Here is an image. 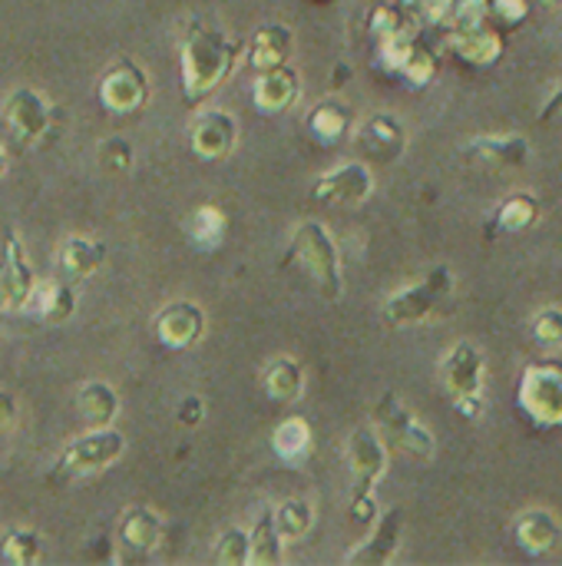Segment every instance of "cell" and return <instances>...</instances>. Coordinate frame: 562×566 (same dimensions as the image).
<instances>
[{"mask_svg": "<svg viewBox=\"0 0 562 566\" xmlns=\"http://www.w3.org/2000/svg\"><path fill=\"white\" fill-rule=\"evenodd\" d=\"M447 50L457 60H464L467 66H494V63L503 60L507 40L487 23H480V27H450Z\"/></svg>", "mask_w": 562, "mask_h": 566, "instance_id": "cell-17", "label": "cell"}, {"mask_svg": "<svg viewBox=\"0 0 562 566\" xmlns=\"http://www.w3.org/2000/svg\"><path fill=\"white\" fill-rule=\"evenodd\" d=\"M344 461L351 474V497H348V517L361 527H371L378 521V501L374 491L388 474V441L374 424L354 428L344 441Z\"/></svg>", "mask_w": 562, "mask_h": 566, "instance_id": "cell-2", "label": "cell"}, {"mask_svg": "<svg viewBox=\"0 0 562 566\" xmlns=\"http://www.w3.org/2000/svg\"><path fill=\"white\" fill-rule=\"evenodd\" d=\"M530 338L540 352H562V305H547L530 322Z\"/></svg>", "mask_w": 562, "mask_h": 566, "instance_id": "cell-36", "label": "cell"}, {"mask_svg": "<svg viewBox=\"0 0 562 566\" xmlns=\"http://www.w3.org/2000/svg\"><path fill=\"white\" fill-rule=\"evenodd\" d=\"M252 551H248V564L252 566H278L285 560V541L275 527V514L262 511L255 527L248 531Z\"/></svg>", "mask_w": 562, "mask_h": 566, "instance_id": "cell-31", "label": "cell"}, {"mask_svg": "<svg viewBox=\"0 0 562 566\" xmlns=\"http://www.w3.org/2000/svg\"><path fill=\"white\" fill-rule=\"evenodd\" d=\"M530 139L523 133H497V136H477L467 143V156L480 159L494 169H523L530 163Z\"/></svg>", "mask_w": 562, "mask_h": 566, "instance_id": "cell-21", "label": "cell"}, {"mask_svg": "<svg viewBox=\"0 0 562 566\" xmlns=\"http://www.w3.org/2000/svg\"><path fill=\"white\" fill-rule=\"evenodd\" d=\"M0 312H10V295H7V285H3V272H0Z\"/></svg>", "mask_w": 562, "mask_h": 566, "instance_id": "cell-44", "label": "cell"}, {"mask_svg": "<svg viewBox=\"0 0 562 566\" xmlns=\"http://www.w3.org/2000/svg\"><path fill=\"white\" fill-rule=\"evenodd\" d=\"M301 96V73L288 63L282 66H268V70H258L255 73V83H252V103L258 113L265 116H278V113H288Z\"/></svg>", "mask_w": 562, "mask_h": 566, "instance_id": "cell-16", "label": "cell"}, {"mask_svg": "<svg viewBox=\"0 0 562 566\" xmlns=\"http://www.w3.org/2000/svg\"><path fill=\"white\" fill-rule=\"evenodd\" d=\"M288 259L308 275V282L318 289L325 302H338L344 295V272H341V252L335 235L315 222L305 219L295 226L291 242H288Z\"/></svg>", "mask_w": 562, "mask_h": 566, "instance_id": "cell-3", "label": "cell"}, {"mask_svg": "<svg viewBox=\"0 0 562 566\" xmlns=\"http://www.w3.org/2000/svg\"><path fill=\"white\" fill-rule=\"evenodd\" d=\"M490 20V0H450L447 27H480Z\"/></svg>", "mask_w": 562, "mask_h": 566, "instance_id": "cell-39", "label": "cell"}, {"mask_svg": "<svg viewBox=\"0 0 562 566\" xmlns=\"http://www.w3.org/2000/svg\"><path fill=\"white\" fill-rule=\"evenodd\" d=\"M0 272H3V285L10 295V312H20L30 305V295L36 289V275L33 265L26 262V252L20 245V235L13 229L3 232L0 239Z\"/></svg>", "mask_w": 562, "mask_h": 566, "instance_id": "cell-19", "label": "cell"}, {"mask_svg": "<svg viewBox=\"0 0 562 566\" xmlns=\"http://www.w3.org/2000/svg\"><path fill=\"white\" fill-rule=\"evenodd\" d=\"M401 3H404L407 10H414V13H417V10H421V3H427V0H401Z\"/></svg>", "mask_w": 562, "mask_h": 566, "instance_id": "cell-46", "label": "cell"}, {"mask_svg": "<svg viewBox=\"0 0 562 566\" xmlns=\"http://www.w3.org/2000/svg\"><path fill=\"white\" fill-rule=\"evenodd\" d=\"M354 143L374 159V163H397L407 149V129L394 113H371L354 126Z\"/></svg>", "mask_w": 562, "mask_h": 566, "instance_id": "cell-15", "label": "cell"}, {"mask_svg": "<svg viewBox=\"0 0 562 566\" xmlns=\"http://www.w3.org/2000/svg\"><path fill=\"white\" fill-rule=\"evenodd\" d=\"M225 229H229V219L215 202H202L185 216V235L199 249H219L225 239Z\"/></svg>", "mask_w": 562, "mask_h": 566, "instance_id": "cell-30", "label": "cell"}, {"mask_svg": "<svg viewBox=\"0 0 562 566\" xmlns=\"http://www.w3.org/2000/svg\"><path fill=\"white\" fill-rule=\"evenodd\" d=\"M106 252H109L106 242H96V239H86V235H70L60 245V272H63V279L79 282V279L96 275L106 265Z\"/></svg>", "mask_w": 562, "mask_h": 566, "instance_id": "cell-25", "label": "cell"}, {"mask_svg": "<svg viewBox=\"0 0 562 566\" xmlns=\"http://www.w3.org/2000/svg\"><path fill=\"white\" fill-rule=\"evenodd\" d=\"M119 541L123 547H129L132 554H152L162 544V517L146 507V504H132L119 514Z\"/></svg>", "mask_w": 562, "mask_h": 566, "instance_id": "cell-23", "label": "cell"}, {"mask_svg": "<svg viewBox=\"0 0 562 566\" xmlns=\"http://www.w3.org/2000/svg\"><path fill=\"white\" fill-rule=\"evenodd\" d=\"M0 554H3L7 564L33 566L40 564V557H43V541H40V534L30 531V527H13V531L3 534Z\"/></svg>", "mask_w": 562, "mask_h": 566, "instance_id": "cell-34", "label": "cell"}, {"mask_svg": "<svg viewBox=\"0 0 562 566\" xmlns=\"http://www.w3.org/2000/svg\"><path fill=\"white\" fill-rule=\"evenodd\" d=\"M262 388L275 405H295L305 395V368L291 355H278L262 371Z\"/></svg>", "mask_w": 562, "mask_h": 566, "instance_id": "cell-26", "label": "cell"}, {"mask_svg": "<svg viewBox=\"0 0 562 566\" xmlns=\"http://www.w3.org/2000/svg\"><path fill=\"white\" fill-rule=\"evenodd\" d=\"M371 192H374V172L368 163H358V159L328 169L311 186V196L328 206H361L371 199Z\"/></svg>", "mask_w": 562, "mask_h": 566, "instance_id": "cell-12", "label": "cell"}, {"mask_svg": "<svg viewBox=\"0 0 562 566\" xmlns=\"http://www.w3.org/2000/svg\"><path fill=\"white\" fill-rule=\"evenodd\" d=\"M99 106L113 116H129L146 106L149 99V73L136 60H116L96 86Z\"/></svg>", "mask_w": 562, "mask_h": 566, "instance_id": "cell-9", "label": "cell"}, {"mask_svg": "<svg viewBox=\"0 0 562 566\" xmlns=\"http://www.w3.org/2000/svg\"><path fill=\"white\" fill-rule=\"evenodd\" d=\"M397 76L407 80L417 90L431 86L434 76H437V53L424 40H414L411 50H407V56H404V63H401V70H397Z\"/></svg>", "mask_w": 562, "mask_h": 566, "instance_id": "cell-35", "label": "cell"}, {"mask_svg": "<svg viewBox=\"0 0 562 566\" xmlns=\"http://www.w3.org/2000/svg\"><path fill=\"white\" fill-rule=\"evenodd\" d=\"M189 146L199 159H225L235 146H238V119L229 109H205L199 113V119L189 129Z\"/></svg>", "mask_w": 562, "mask_h": 566, "instance_id": "cell-14", "label": "cell"}, {"mask_svg": "<svg viewBox=\"0 0 562 566\" xmlns=\"http://www.w3.org/2000/svg\"><path fill=\"white\" fill-rule=\"evenodd\" d=\"M530 13H533V0H490V17L510 30L523 27L530 20Z\"/></svg>", "mask_w": 562, "mask_h": 566, "instance_id": "cell-40", "label": "cell"}, {"mask_svg": "<svg viewBox=\"0 0 562 566\" xmlns=\"http://www.w3.org/2000/svg\"><path fill=\"white\" fill-rule=\"evenodd\" d=\"M454 295V269L450 265H434L427 269L417 282L397 289L394 295H388L384 302V322L391 328H411V325H424L427 318H434Z\"/></svg>", "mask_w": 562, "mask_h": 566, "instance_id": "cell-4", "label": "cell"}, {"mask_svg": "<svg viewBox=\"0 0 562 566\" xmlns=\"http://www.w3.org/2000/svg\"><path fill=\"white\" fill-rule=\"evenodd\" d=\"M517 408L540 431L562 428V358H537L523 368Z\"/></svg>", "mask_w": 562, "mask_h": 566, "instance_id": "cell-6", "label": "cell"}, {"mask_svg": "<svg viewBox=\"0 0 562 566\" xmlns=\"http://www.w3.org/2000/svg\"><path fill=\"white\" fill-rule=\"evenodd\" d=\"M126 451V438L109 424V428H86L83 438H76L73 444L63 448L60 461L50 471L53 484H66L73 478H86L96 474L109 464H116Z\"/></svg>", "mask_w": 562, "mask_h": 566, "instance_id": "cell-8", "label": "cell"}, {"mask_svg": "<svg viewBox=\"0 0 562 566\" xmlns=\"http://www.w3.org/2000/svg\"><path fill=\"white\" fill-rule=\"evenodd\" d=\"M245 56V43L229 36L225 30L205 23V20H189L179 46V66H182V103L189 109L202 106L215 90L229 83L235 73L238 60Z\"/></svg>", "mask_w": 562, "mask_h": 566, "instance_id": "cell-1", "label": "cell"}, {"mask_svg": "<svg viewBox=\"0 0 562 566\" xmlns=\"http://www.w3.org/2000/svg\"><path fill=\"white\" fill-rule=\"evenodd\" d=\"M7 172V153H3V146H0V176Z\"/></svg>", "mask_w": 562, "mask_h": 566, "instance_id": "cell-47", "label": "cell"}, {"mask_svg": "<svg viewBox=\"0 0 562 566\" xmlns=\"http://www.w3.org/2000/svg\"><path fill=\"white\" fill-rule=\"evenodd\" d=\"M152 332L169 352H185L205 335V312L189 298L169 302L152 318Z\"/></svg>", "mask_w": 562, "mask_h": 566, "instance_id": "cell-13", "label": "cell"}, {"mask_svg": "<svg viewBox=\"0 0 562 566\" xmlns=\"http://www.w3.org/2000/svg\"><path fill=\"white\" fill-rule=\"evenodd\" d=\"M272 514H275V527H278L285 544H295V541L308 537L311 527H315V507L308 501H301V497L282 501L278 507H272Z\"/></svg>", "mask_w": 562, "mask_h": 566, "instance_id": "cell-32", "label": "cell"}, {"mask_svg": "<svg viewBox=\"0 0 562 566\" xmlns=\"http://www.w3.org/2000/svg\"><path fill=\"white\" fill-rule=\"evenodd\" d=\"M540 212H543V206H540L537 192L517 189V192L503 196V202L494 209V229L500 235H523L540 222Z\"/></svg>", "mask_w": 562, "mask_h": 566, "instance_id": "cell-24", "label": "cell"}, {"mask_svg": "<svg viewBox=\"0 0 562 566\" xmlns=\"http://www.w3.org/2000/svg\"><path fill=\"white\" fill-rule=\"evenodd\" d=\"M437 375H441V385L450 395L457 415L467 421H480V415H484V378H487L484 352L474 342H454L444 352V358L437 361Z\"/></svg>", "mask_w": 562, "mask_h": 566, "instance_id": "cell-5", "label": "cell"}, {"mask_svg": "<svg viewBox=\"0 0 562 566\" xmlns=\"http://www.w3.org/2000/svg\"><path fill=\"white\" fill-rule=\"evenodd\" d=\"M374 428L401 454H407V458H414L421 464H431L437 458V438L431 434V428L421 418H414V411L394 391L378 398V405H374Z\"/></svg>", "mask_w": 562, "mask_h": 566, "instance_id": "cell-7", "label": "cell"}, {"mask_svg": "<svg viewBox=\"0 0 562 566\" xmlns=\"http://www.w3.org/2000/svg\"><path fill=\"white\" fill-rule=\"evenodd\" d=\"M76 415L86 428H109L119 415V395L106 381H86L76 391Z\"/></svg>", "mask_w": 562, "mask_h": 566, "instance_id": "cell-28", "label": "cell"}, {"mask_svg": "<svg viewBox=\"0 0 562 566\" xmlns=\"http://www.w3.org/2000/svg\"><path fill=\"white\" fill-rule=\"evenodd\" d=\"M305 129L315 143L321 146H338L341 139H348L354 133V109L341 99V96H325L318 99L308 116H305Z\"/></svg>", "mask_w": 562, "mask_h": 566, "instance_id": "cell-20", "label": "cell"}, {"mask_svg": "<svg viewBox=\"0 0 562 566\" xmlns=\"http://www.w3.org/2000/svg\"><path fill=\"white\" fill-rule=\"evenodd\" d=\"M513 537L527 557H550L562 544V521L550 507H530L517 514Z\"/></svg>", "mask_w": 562, "mask_h": 566, "instance_id": "cell-18", "label": "cell"}, {"mask_svg": "<svg viewBox=\"0 0 562 566\" xmlns=\"http://www.w3.org/2000/svg\"><path fill=\"white\" fill-rule=\"evenodd\" d=\"M248 551H252V541H248V531L242 527H229L219 534L215 541V564L222 566H245L248 564Z\"/></svg>", "mask_w": 562, "mask_h": 566, "instance_id": "cell-38", "label": "cell"}, {"mask_svg": "<svg viewBox=\"0 0 562 566\" xmlns=\"http://www.w3.org/2000/svg\"><path fill=\"white\" fill-rule=\"evenodd\" d=\"M368 33H371L374 43L401 36V33H417L414 30V10H407L404 3H381V7H374L371 20H368Z\"/></svg>", "mask_w": 562, "mask_h": 566, "instance_id": "cell-33", "label": "cell"}, {"mask_svg": "<svg viewBox=\"0 0 562 566\" xmlns=\"http://www.w3.org/2000/svg\"><path fill=\"white\" fill-rule=\"evenodd\" d=\"M26 308H33L46 325H63V322H70L73 312H76V289H73L70 279L43 282V285L36 282V289H33Z\"/></svg>", "mask_w": 562, "mask_h": 566, "instance_id": "cell-27", "label": "cell"}, {"mask_svg": "<svg viewBox=\"0 0 562 566\" xmlns=\"http://www.w3.org/2000/svg\"><path fill=\"white\" fill-rule=\"evenodd\" d=\"M17 424V401H13V395L10 391H3L0 388V434L3 431H10Z\"/></svg>", "mask_w": 562, "mask_h": 566, "instance_id": "cell-43", "label": "cell"}, {"mask_svg": "<svg viewBox=\"0 0 562 566\" xmlns=\"http://www.w3.org/2000/svg\"><path fill=\"white\" fill-rule=\"evenodd\" d=\"M404 531H407V517L404 507H388L384 514H378V521L371 524V534L344 557L348 566H388L397 560L401 544H404Z\"/></svg>", "mask_w": 562, "mask_h": 566, "instance_id": "cell-11", "label": "cell"}, {"mask_svg": "<svg viewBox=\"0 0 562 566\" xmlns=\"http://www.w3.org/2000/svg\"><path fill=\"white\" fill-rule=\"evenodd\" d=\"M202 418H205V401H202L199 395H185V398L179 401L176 421H179L182 428H195V424H202Z\"/></svg>", "mask_w": 562, "mask_h": 566, "instance_id": "cell-41", "label": "cell"}, {"mask_svg": "<svg viewBox=\"0 0 562 566\" xmlns=\"http://www.w3.org/2000/svg\"><path fill=\"white\" fill-rule=\"evenodd\" d=\"M540 123L543 126H562V86L547 99V106L540 109Z\"/></svg>", "mask_w": 562, "mask_h": 566, "instance_id": "cell-42", "label": "cell"}, {"mask_svg": "<svg viewBox=\"0 0 562 566\" xmlns=\"http://www.w3.org/2000/svg\"><path fill=\"white\" fill-rule=\"evenodd\" d=\"M533 3H537V7H543V10H553V13L562 10V0H533Z\"/></svg>", "mask_w": 562, "mask_h": 566, "instance_id": "cell-45", "label": "cell"}, {"mask_svg": "<svg viewBox=\"0 0 562 566\" xmlns=\"http://www.w3.org/2000/svg\"><path fill=\"white\" fill-rule=\"evenodd\" d=\"M96 163H99L106 172H116V176L129 172L132 163H136L132 143H129L126 136H106V139H99V146H96Z\"/></svg>", "mask_w": 562, "mask_h": 566, "instance_id": "cell-37", "label": "cell"}, {"mask_svg": "<svg viewBox=\"0 0 562 566\" xmlns=\"http://www.w3.org/2000/svg\"><path fill=\"white\" fill-rule=\"evenodd\" d=\"M0 116L10 129V136L20 143V146H33L40 143L50 126H53V109L50 103L43 99V93H36L33 86H17L3 96L0 103Z\"/></svg>", "mask_w": 562, "mask_h": 566, "instance_id": "cell-10", "label": "cell"}, {"mask_svg": "<svg viewBox=\"0 0 562 566\" xmlns=\"http://www.w3.org/2000/svg\"><path fill=\"white\" fill-rule=\"evenodd\" d=\"M295 53V30L285 23H265L252 33V40L245 43V63L258 73L268 66H282L288 63Z\"/></svg>", "mask_w": 562, "mask_h": 566, "instance_id": "cell-22", "label": "cell"}, {"mask_svg": "<svg viewBox=\"0 0 562 566\" xmlns=\"http://www.w3.org/2000/svg\"><path fill=\"white\" fill-rule=\"evenodd\" d=\"M311 448H315V431H311L308 418L291 415V418H285V421L275 424V431H272V451H275L285 464H301V461H308Z\"/></svg>", "mask_w": 562, "mask_h": 566, "instance_id": "cell-29", "label": "cell"}]
</instances>
